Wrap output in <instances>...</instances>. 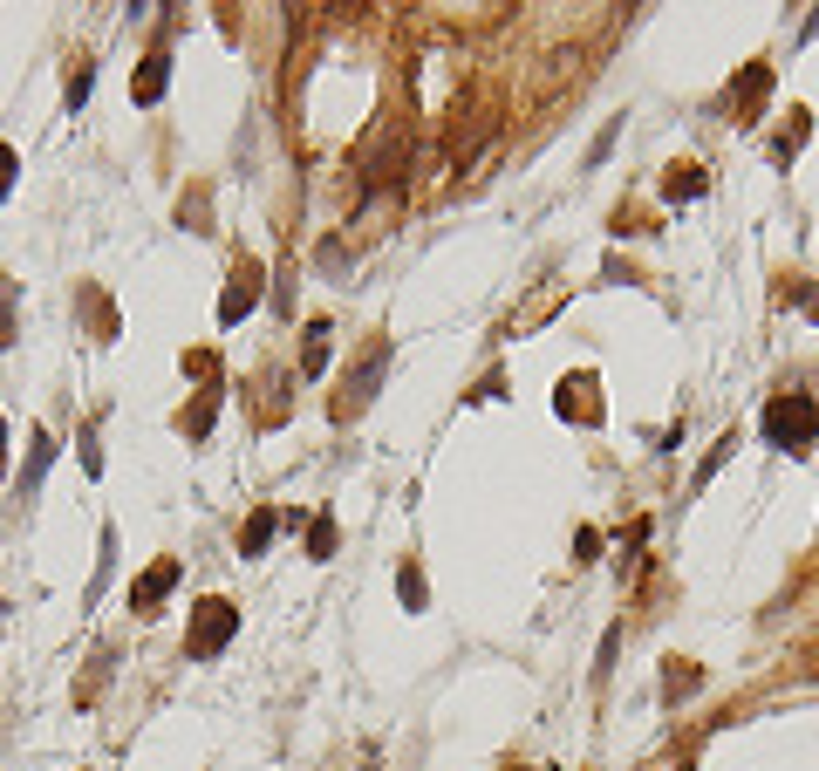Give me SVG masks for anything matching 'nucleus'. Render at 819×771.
<instances>
[{
	"instance_id": "obj_1",
	"label": "nucleus",
	"mask_w": 819,
	"mask_h": 771,
	"mask_svg": "<svg viewBox=\"0 0 819 771\" xmlns=\"http://www.w3.org/2000/svg\"><path fill=\"white\" fill-rule=\"evenodd\" d=\"M819 430V403L813 396H772V410H765V437L779 444V451H806Z\"/></svg>"
},
{
	"instance_id": "obj_2",
	"label": "nucleus",
	"mask_w": 819,
	"mask_h": 771,
	"mask_svg": "<svg viewBox=\"0 0 819 771\" xmlns=\"http://www.w3.org/2000/svg\"><path fill=\"white\" fill-rule=\"evenodd\" d=\"M192 615H198V621H192V642H185V649H192V662H212L226 642H233L239 608H233V601H198Z\"/></svg>"
},
{
	"instance_id": "obj_3",
	"label": "nucleus",
	"mask_w": 819,
	"mask_h": 771,
	"mask_svg": "<svg viewBox=\"0 0 819 771\" xmlns=\"http://www.w3.org/2000/svg\"><path fill=\"white\" fill-rule=\"evenodd\" d=\"M383 369H390V342H369V362L349 369V403H342V410H362V403L376 396V383H383Z\"/></svg>"
},
{
	"instance_id": "obj_4",
	"label": "nucleus",
	"mask_w": 819,
	"mask_h": 771,
	"mask_svg": "<svg viewBox=\"0 0 819 771\" xmlns=\"http://www.w3.org/2000/svg\"><path fill=\"white\" fill-rule=\"evenodd\" d=\"M260 280H267V273H260V260H239V267H233V294H226V308H219V321H226V328H233L239 314L260 301Z\"/></svg>"
},
{
	"instance_id": "obj_5",
	"label": "nucleus",
	"mask_w": 819,
	"mask_h": 771,
	"mask_svg": "<svg viewBox=\"0 0 819 771\" xmlns=\"http://www.w3.org/2000/svg\"><path fill=\"white\" fill-rule=\"evenodd\" d=\"M171 587H178V560H157L151 574H144V580H137V587H130V608L144 615V608H157V601H164Z\"/></svg>"
},
{
	"instance_id": "obj_6",
	"label": "nucleus",
	"mask_w": 819,
	"mask_h": 771,
	"mask_svg": "<svg viewBox=\"0 0 819 771\" xmlns=\"http://www.w3.org/2000/svg\"><path fill=\"white\" fill-rule=\"evenodd\" d=\"M703 683V669L697 662H669V676H663V703H683V696H697Z\"/></svg>"
},
{
	"instance_id": "obj_7",
	"label": "nucleus",
	"mask_w": 819,
	"mask_h": 771,
	"mask_svg": "<svg viewBox=\"0 0 819 771\" xmlns=\"http://www.w3.org/2000/svg\"><path fill=\"white\" fill-rule=\"evenodd\" d=\"M703 185H710L703 164H676V171L663 178V198H703Z\"/></svg>"
},
{
	"instance_id": "obj_8",
	"label": "nucleus",
	"mask_w": 819,
	"mask_h": 771,
	"mask_svg": "<svg viewBox=\"0 0 819 771\" xmlns=\"http://www.w3.org/2000/svg\"><path fill=\"white\" fill-rule=\"evenodd\" d=\"M267 540H273V512H253V526L239 533V553H267Z\"/></svg>"
},
{
	"instance_id": "obj_9",
	"label": "nucleus",
	"mask_w": 819,
	"mask_h": 771,
	"mask_svg": "<svg viewBox=\"0 0 819 771\" xmlns=\"http://www.w3.org/2000/svg\"><path fill=\"white\" fill-rule=\"evenodd\" d=\"M157 96H164V55H151L144 76H137V103H157Z\"/></svg>"
},
{
	"instance_id": "obj_10",
	"label": "nucleus",
	"mask_w": 819,
	"mask_h": 771,
	"mask_svg": "<svg viewBox=\"0 0 819 771\" xmlns=\"http://www.w3.org/2000/svg\"><path fill=\"white\" fill-rule=\"evenodd\" d=\"M731 451H738V430H724V437H717V451H710V458L697 464V485H710V478H717V464L731 458Z\"/></svg>"
},
{
	"instance_id": "obj_11",
	"label": "nucleus",
	"mask_w": 819,
	"mask_h": 771,
	"mask_svg": "<svg viewBox=\"0 0 819 771\" xmlns=\"http://www.w3.org/2000/svg\"><path fill=\"white\" fill-rule=\"evenodd\" d=\"M28 444H35V458H28V471H21V492H35V485H41V471H48V437L35 430Z\"/></svg>"
},
{
	"instance_id": "obj_12",
	"label": "nucleus",
	"mask_w": 819,
	"mask_h": 771,
	"mask_svg": "<svg viewBox=\"0 0 819 771\" xmlns=\"http://www.w3.org/2000/svg\"><path fill=\"white\" fill-rule=\"evenodd\" d=\"M308 553H314V560H328V553H335V519H314V526H308Z\"/></svg>"
},
{
	"instance_id": "obj_13",
	"label": "nucleus",
	"mask_w": 819,
	"mask_h": 771,
	"mask_svg": "<svg viewBox=\"0 0 819 771\" xmlns=\"http://www.w3.org/2000/svg\"><path fill=\"white\" fill-rule=\"evenodd\" d=\"M396 594H403V608H424V574L403 567V574H396Z\"/></svg>"
}]
</instances>
